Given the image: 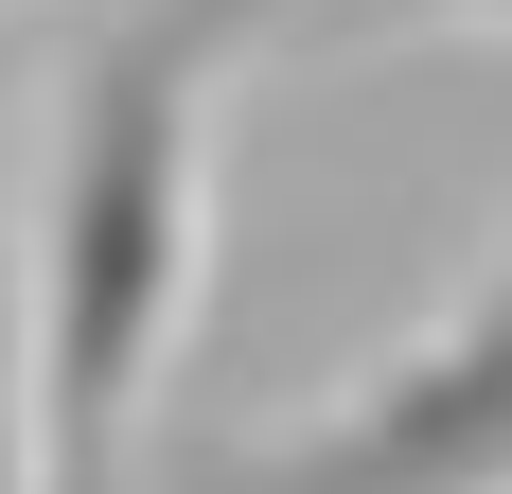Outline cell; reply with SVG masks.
<instances>
[{
  "label": "cell",
  "mask_w": 512,
  "mask_h": 494,
  "mask_svg": "<svg viewBox=\"0 0 512 494\" xmlns=\"http://www.w3.org/2000/svg\"><path fill=\"white\" fill-rule=\"evenodd\" d=\"M354 18H460V0H354ZM495 18H512V0H495Z\"/></svg>",
  "instance_id": "4"
},
{
  "label": "cell",
  "mask_w": 512,
  "mask_h": 494,
  "mask_svg": "<svg viewBox=\"0 0 512 494\" xmlns=\"http://www.w3.org/2000/svg\"><path fill=\"white\" fill-rule=\"evenodd\" d=\"M0 494H53V424H36V300L0 265Z\"/></svg>",
  "instance_id": "3"
},
{
  "label": "cell",
  "mask_w": 512,
  "mask_h": 494,
  "mask_svg": "<svg viewBox=\"0 0 512 494\" xmlns=\"http://www.w3.org/2000/svg\"><path fill=\"white\" fill-rule=\"evenodd\" d=\"M177 494H512V230L477 247V283L424 336L336 371L283 442L195 459Z\"/></svg>",
  "instance_id": "2"
},
{
  "label": "cell",
  "mask_w": 512,
  "mask_h": 494,
  "mask_svg": "<svg viewBox=\"0 0 512 494\" xmlns=\"http://www.w3.org/2000/svg\"><path fill=\"white\" fill-rule=\"evenodd\" d=\"M283 36V0H106L71 36L53 89V159H36V424H53V494H124L159 424V371L212 300V195H230V89Z\"/></svg>",
  "instance_id": "1"
}]
</instances>
